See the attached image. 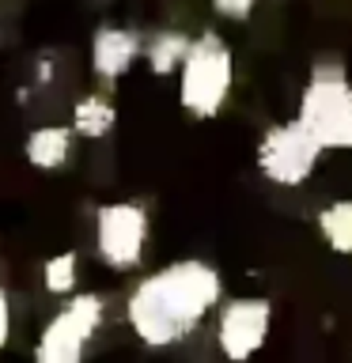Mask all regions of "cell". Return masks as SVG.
Wrapping results in <instances>:
<instances>
[{
	"label": "cell",
	"instance_id": "1",
	"mask_svg": "<svg viewBox=\"0 0 352 363\" xmlns=\"http://www.w3.org/2000/svg\"><path fill=\"white\" fill-rule=\"evenodd\" d=\"M220 272L201 257H182L148 272L125 299V318L148 348L182 345L220 303Z\"/></svg>",
	"mask_w": 352,
	"mask_h": 363
},
{
	"label": "cell",
	"instance_id": "2",
	"mask_svg": "<svg viewBox=\"0 0 352 363\" xmlns=\"http://www.w3.org/2000/svg\"><path fill=\"white\" fill-rule=\"evenodd\" d=\"M295 121L322 152H352V79L337 65H318L307 79Z\"/></svg>",
	"mask_w": 352,
	"mask_h": 363
},
{
	"label": "cell",
	"instance_id": "3",
	"mask_svg": "<svg viewBox=\"0 0 352 363\" xmlns=\"http://www.w3.org/2000/svg\"><path fill=\"white\" fill-rule=\"evenodd\" d=\"M235 79V61L231 45L220 34H201L189 42V53L178 68V102L189 118L209 121L224 110L227 95H231Z\"/></svg>",
	"mask_w": 352,
	"mask_h": 363
},
{
	"label": "cell",
	"instance_id": "4",
	"mask_svg": "<svg viewBox=\"0 0 352 363\" xmlns=\"http://www.w3.org/2000/svg\"><path fill=\"white\" fill-rule=\"evenodd\" d=\"M318 159H322V147L314 144V136L299 121L269 125L258 140V170L280 189L303 186L314 174Z\"/></svg>",
	"mask_w": 352,
	"mask_h": 363
},
{
	"label": "cell",
	"instance_id": "5",
	"mask_svg": "<svg viewBox=\"0 0 352 363\" xmlns=\"http://www.w3.org/2000/svg\"><path fill=\"white\" fill-rule=\"evenodd\" d=\"M148 246V212L136 201H110L95 216V250L102 265L110 269H136Z\"/></svg>",
	"mask_w": 352,
	"mask_h": 363
},
{
	"label": "cell",
	"instance_id": "6",
	"mask_svg": "<svg viewBox=\"0 0 352 363\" xmlns=\"http://www.w3.org/2000/svg\"><path fill=\"white\" fill-rule=\"evenodd\" d=\"M273 329V303L258 295H243L220 306L216 314V345L227 363H250L265 348Z\"/></svg>",
	"mask_w": 352,
	"mask_h": 363
},
{
	"label": "cell",
	"instance_id": "7",
	"mask_svg": "<svg viewBox=\"0 0 352 363\" xmlns=\"http://www.w3.org/2000/svg\"><path fill=\"white\" fill-rule=\"evenodd\" d=\"M95 325H99V299L95 295L72 299L50 325H45L34 363H79V352H84V345L91 340V329Z\"/></svg>",
	"mask_w": 352,
	"mask_h": 363
},
{
	"label": "cell",
	"instance_id": "8",
	"mask_svg": "<svg viewBox=\"0 0 352 363\" xmlns=\"http://www.w3.org/2000/svg\"><path fill=\"white\" fill-rule=\"evenodd\" d=\"M141 53V38L125 27H99L91 38V68L99 79H118L133 68Z\"/></svg>",
	"mask_w": 352,
	"mask_h": 363
},
{
	"label": "cell",
	"instance_id": "9",
	"mask_svg": "<svg viewBox=\"0 0 352 363\" xmlns=\"http://www.w3.org/2000/svg\"><path fill=\"white\" fill-rule=\"evenodd\" d=\"M23 155L34 170H61L72 155V129L65 125H38L27 144H23Z\"/></svg>",
	"mask_w": 352,
	"mask_h": 363
},
{
	"label": "cell",
	"instance_id": "10",
	"mask_svg": "<svg viewBox=\"0 0 352 363\" xmlns=\"http://www.w3.org/2000/svg\"><path fill=\"white\" fill-rule=\"evenodd\" d=\"M114 121H118V110L106 95H84L72 106V133L87 136V140H99V136L114 133Z\"/></svg>",
	"mask_w": 352,
	"mask_h": 363
},
{
	"label": "cell",
	"instance_id": "11",
	"mask_svg": "<svg viewBox=\"0 0 352 363\" xmlns=\"http://www.w3.org/2000/svg\"><path fill=\"white\" fill-rule=\"evenodd\" d=\"M318 231L334 254H352V197H337L318 212Z\"/></svg>",
	"mask_w": 352,
	"mask_h": 363
},
{
	"label": "cell",
	"instance_id": "12",
	"mask_svg": "<svg viewBox=\"0 0 352 363\" xmlns=\"http://www.w3.org/2000/svg\"><path fill=\"white\" fill-rule=\"evenodd\" d=\"M189 42L193 38H186V34H170V30L155 34L152 45L144 50L148 68H152L155 76H167L170 68H182V61H186V53H189Z\"/></svg>",
	"mask_w": 352,
	"mask_h": 363
},
{
	"label": "cell",
	"instance_id": "13",
	"mask_svg": "<svg viewBox=\"0 0 352 363\" xmlns=\"http://www.w3.org/2000/svg\"><path fill=\"white\" fill-rule=\"evenodd\" d=\"M42 284L50 295H72L79 284V257L76 250H65V254H53L42 265Z\"/></svg>",
	"mask_w": 352,
	"mask_h": 363
},
{
	"label": "cell",
	"instance_id": "14",
	"mask_svg": "<svg viewBox=\"0 0 352 363\" xmlns=\"http://www.w3.org/2000/svg\"><path fill=\"white\" fill-rule=\"evenodd\" d=\"M258 0H212V11L216 16H224V19H250V11H254Z\"/></svg>",
	"mask_w": 352,
	"mask_h": 363
},
{
	"label": "cell",
	"instance_id": "15",
	"mask_svg": "<svg viewBox=\"0 0 352 363\" xmlns=\"http://www.w3.org/2000/svg\"><path fill=\"white\" fill-rule=\"evenodd\" d=\"M8 337H11V299H8V291L0 288V348L8 345Z\"/></svg>",
	"mask_w": 352,
	"mask_h": 363
}]
</instances>
